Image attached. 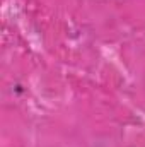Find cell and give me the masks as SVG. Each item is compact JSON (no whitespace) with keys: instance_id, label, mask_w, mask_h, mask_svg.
I'll use <instances>...</instances> for the list:
<instances>
[]
</instances>
